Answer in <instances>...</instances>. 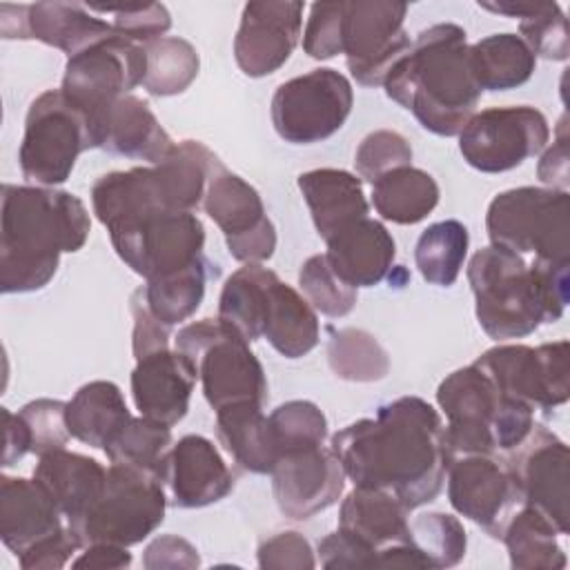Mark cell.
<instances>
[{"mask_svg": "<svg viewBox=\"0 0 570 570\" xmlns=\"http://www.w3.org/2000/svg\"><path fill=\"white\" fill-rule=\"evenodd\" d=\"M318 561L327 570L341 568H374L376 548L363 543L361 539L347 534L345 530L330 532L325 539L318 541Z\"/></svg>", "mask_w": 570, "mask_h": 570, "instance_id": "obj_51", "label": "cell"}, {"mask_svg": "<svg viewBox=\"0 0 570 570\" xmlns=\"http://www.w3.org/2000/svg\"><path fill=\"white\" fill-rule=\"evenodd\" d=\"M198 372L176 347L156 350L136 358L131 372V399L140 416L174 428L189 410Z\"/></svg>", "mask_w": 570, "mask_h": 570, "instance_id": "obj_23", "label": "cell"}, {"mask_svg": "<svg viewBox=\"0 0 570 570\" xmlns=\"http://www.w3.org/2000/svg\"><path fill=\"white\" fill-rule=\"evenodd\" d=\"M470 67L481 89L508 91L528 82L537 58L517 33H492L470 45Z\"/></svg>", "mask_w": 570, "mask_h": 570, "instance_id": "obj_35", "label": "cell"}, {"mask_svg": "<svg viewBox=\"0 0 570 570\" xmlns=\"http://www.w3.org/2000/svg\"><path fill=\"white\" fill-rule=\"evenodd\" d=\"M174 347L194 363L214 412L236 403L265 405L267 379L261 361L249 350V341L218 316L180 327Z\"/></svg>", "mask_w": 570, "mask_h": 570, "instance_id": "obj_6", "label": "cell"}, {"mask_svg": "<svg viewBox=\"0 0 570 570\" xmlns=\"http://www.w3.org/2000/svg\"><path fill=\"white\" fill-rule=\"evenodd\" d=\"M0 33L4 40H38L67 53V58L111 38L114 24L96 18L76 2L0 4Z\"/></svg>", "mask_w": 570, "mask_h": 570, "instance_id": "obj_19", "label": "cell"}, {"mask_svg": "<svg viewBox=\"0 0 570 570\" xmlns=\"http://www.w3.org/2000/svg\"><path fill=\"white\" fill-rule=\"evenodd\" d=\"M209 274V261L200 258L180 272L145 281L140 287L142 301L158 323L174 327L196 314L203 303Z\"/></svg>", "mask_w": 570, "mask_h": 570, "instance_id": "obj_37", "label": "cell"}, {"mask_svg": "<svg viewBox=\"0 0 570 570\" xmlns=\"http://www.w3.org/2000/svg\"><path fill=\"white\" fill-rule=\"evenodd\" d=\"M485 229L494 247L570 263V194L550 187L505 189L490 200Z\"/></svg>", "mask_w": 570, "mask_h": 570, "instance_id": "obj_9", "label": "cell"}, {"mask_svg": "<svg viewBox=\"0 0 570 570\" xmlns=\"http://www.w3.org/2000/svg\"><path fill=\"white\" fill-rule=\"evenodd\" d=\"M216 436L232 461L252 474H272L278 448L263 405L236 403L216 412Z\"/></svg>", "mask_w": 570, "mask_h": 570, "instance_id": "obj_29", "label": "cell"}, {"mask_svg": "<svg viewBox=\"0 0 570 570\" xmlns=\"http://www.w3.org/2000/svg\"><path fill=\"white\" fill-rule=\"evenodd\" d=\"M321 327L316 309L278 274L269 283L263 336L285 358H301L318 345Z\"/></svg>", "mask_w": 570, "mask_h": 570, "instance_id": "obj_30", "label": "cell"}, {"mask_svg": "<svg viewBox=\"0 0 570 570\" xmlns=\"http://www.w3.org/2000/svg\"><path fill=\"white\" fill-rule=\"evenodd\" d=\"M303 2H247L234 38V58L249 78L278 71L296 49L303 31Z\"/></svg>", "mask_w": 570, "mask_h": 570, "instance_id": "obj_20", "label": "cell"}, {"mask_svg": "<svg viewBox=\"0 0 570 570\" xmlns=\"http://www.w3.org/2000/svg\"><path fill=\"white\" fill-rule=\"evenodd\" d=\"M298 189L309 207L312 223L323 240L338 229L370 216V203L363 191V180L356 174L334 167L303 171Z\"/></svg>", "mask_w": 570, "mask_h": 570, "instance_id": "obj_28", "label": "cell"}, {"mask_svg": "<svg viewBox=\"0 0 570 570\" xmlns=\"http://www.w3.org/2000/svg\"><path fill=\"white\" fill-rule=\"evenodd\" d=\"M82 550L69 525L62 530L36 541L31 548H27L20 557L18 563L22 570H60L67 566V561Z\"/></svg>", "mask_w": 570, "mask_h": 570, "instance_id": "obj_52", "label": "cell"}, {"mask_svg": "<svg viewBox=\"0 0 570 570\" xmlns=\"http://www.w3.org/2000/svg\"><path fill=\"white\" fill-rule=\"evenodd\" d=\"M269 425L278 448V459L287 452L323 445L327 439V419L323 410L305 399L281 403L269 414Z\"/></svg>", "mask_w": 570, "mask_h": 570, "instance_id": "obj_43", "label": "cell"}, {"mask_svg": "<svg viewBox=\"0 0 570 570\" xmlns=\"http://www.w3.org/2000/svg\"><path fill=\"white\" fill-rule=\"evenodd\" d=\"M345 479V470L332 448L314 445L287 452L276 461L272 492L287 519L305 521L341 499Z\"/></svg>", "mask_w": 570, "mask_h": 570, "instance_id": "obj_21", "label": "cell"}, {"mask_svg": "<svg viewBox=\"0 0 570 570\" xmlns=\"http://www.w3.org/2000/svg\"><path fill=\"white\" fill-rule=\"evenodd\" d=\"M129 309L134 316V334H131V350L134 358H140L145 354H151L156 350L169 347V327L158 323L151 312L147 309L140 287L129 298Z\"/></svg>", "mask_w": 570, "mask_h": 570, "instance_id": "obj_54", "label": "cell"}, {"mask_svg": "<svg viewBox=\"0 0 570 570\" xmlns=\"http://www.w3.org/2000/svg\"><path fill=\"white\" fill-rule=\"evenodd\" d=\"M505 468L521 505L541 512L559 534L570 530V450L548 428L534 423L530 434L508 452Z\"/></svg>", "mask_w": 570, "mask_h": 570, "instance_id": "obj_15", "label": "cell"}, {"mask_svg": "<svg viewBox=\"0 0 570 570\" xmlns=\"http://www.w3.org/2000/svg\"><path fill=\"white\" fill-rule=\"evenodd\" d=\"M468 51L463 27L439 22L423 29L385 76L387 98L412 111L423 129L459 136L483 94Z\"/></svg>", "mask_w": 570, "mask_h": 570, "instance_id": "obj_3", "label": "cell"}, {"mask_svg": "<svg viewBox=\"0 0 570 570\" xmlns=\"http://www.w3.org/2000/svg\"><path fill=\"white\" fill-rule=\"evenodd\" d=\"M501 392L532 410H552L570 396V343L566 338L530 345H497L476 361Z\"/></svg>", "mask_w": 570, "mask_h": 570, "instance_id": "obj_13", "label": "cell"}, {"mask_svg": "<svg viewBox=\"0 0 570 570\" xmlns=\"http://www.w3.org/2000/svg\"><path fill=\"white\" fill-rule=\"evenodd\" d=\"M407 512L394 494L354 485L338 508V528L379 550L407 541Z\"/></svg>", "mask_w": 570, "mask_h": 570, "instance_id": "obj_32", "label": "cell"}, {"mask_svg": "<svg viewBox=\"0 0 570 570\" xmlns=\"http://www.w3.org/2000/svg\"><path fill=\"white\" fill-rule=\"evenodd\" d=\"M234 481L229 465L209 439L187 434L171 445L163 472L169 505L191 510L218 503L234 490Z\"/></svg>", "mask_w": 570, "mask_h": 570, "instance_id": "obj_22", "label": "cell"}, {"mask_svg": "<svg viewBox=\"0 0 570 570\" xmlns=\"http://www.w3.org/2000/svg\"><path fill=\"white\" fill-rule=\"evenodd\" d=\"M412 165V147L405 136L394 129H376L367 134L354 154V169L370 185L383 174Z\"/></svg>", "mask_w": 570, "mask_h": 570, "instance_id": "obj_46", "label": "cell"}, {"mask_svg": "<svg viewBox=\"0 0 570 570\" xmlns=\"http://www.w3.org/2000/svg\"><path fill=\"white\" fill-rule=\"evenodd\" d=\"M0 200V289L38 292L56 276L60 256L87 243L89 212L76 194L40 185L4 183Z\"/></svg>", "mask_w": 570, "mask_h": 570, "instance_id": "obj_2", "label": "cell"}, {"mask_svg": "<svg viewBox=\"0 0 570 570\" xmlns=\"http://www.w3.org/2000/svg\"><path fill=\"white\" fill-rule=\"evenodd\" d=\"M171 428L147 416H131L122 432L105 448L111 463L149 472L163 481L165 463L171 452Z\"/></svg>", "mask_w": 570, "mask_h": 570, "instance_id": "obj_40", "label": "cell"}, {"mask_svg": "<svg viewBox=\"0 0 570 570\" xmlns=\"http://www.w3.org/2000/svg\"><path fill=\"white\" fill-rule=\"evenodd\" d=\"M566 114L561 116L559 120V127H557V136L552 140L550 147H546L541 151V158H539V165H537V176L539 180L550 187V189H561V191H568V185H570V169H568V163H570V151H568V125H566Z\"/></svg>", "mask_w": 570, "mask_h": 570, "instance_id": "obj_55", "label": "cell"}, {"mask_svg": "<svg viewBox=\"0 0 570 570\" xmlns=\"http://www.w3.org/2000/svg\"><path fill=\"white\" fill-rule=\"evenodd\" d=\"M436 180L412 165L396 167L372 183V205L376 214L394 225H416L439 205Z\"/></svg>", "mask_w": 570, "mask_h": 570, "instance_id": "obj_33", "label": "cell"}, {"mask_svg": "<svg viewBox=\"0 0 570 570\" xmlns=\"http://www.w3.org/2000/svg\"><path fill=\"white\" fill-rule=\"evenodd\" d=\"M147 71L142 89L147 94L167 98L183 94L198 76L200 58L196 47L178 36H163L145 45Z\"/></svg>", "mask_w": 570, "mask_h": 570, "instance_id": "obj_39", "label": "cell"}, {"mask_svg": "<svg viewBox=\"0 0 570 570\" xmlns=\"http://www.w3.org/2000/svg\"><path fill=\"white\" fill-rule=\"evenodd\" d=\"M407 541L428 559L430 568H452L465 557L468 537L454 514L425 512L407 523Z\"/></svg>", "mask_w": 570, "mask_h": 570, "instance_id": "obj_42", "label": "cell"}, {"mask_svg": "<svg viewBox=\"0 0 570 570\" xmlns=\"http://www.w3.org/2000/svg\"><path fill=\"white\" fill-rule=\"evenodd\" d=\"M570 263L532 258L488 245L472 254L468 283L481 330L494 341L523 338L554 323L568 305Z\"/></svg>", "mask_w": 570, "mask_h": 570, "instance_id": "obj_4", "label": "cell"}, {"mask_svg": "<svg viewBox=\"0 0 570 570\" xmlns=\"http://www.w3.org/2000/svg\"><path fill=\"white\" fill-rule=\"evenodd\" d=\"M298 285L307 303L330 318L347 316L358 298V289L347 285L330 265L325 254L309 256L298 272Z\"/></svg>", "mask_w": 570, "mask_h": 570, "instance_id": "obj_44", "label": "cell"}, {"mask_svg": "<svg viewBox=\"0 0 570 570\" xmlns=\"http://www.w3.org/2000/svg\"><path fill=\"white\" fill-rule=\"evenodd\" d=\"M343 2H316L303 31V51L314 60H330L343 53Z\"/></svg>", "mask_w": 570, "mask_h": 570, "instance_id": "obj_49", "label": "cell"}, {"mask_svg": "<svg viewBox=\"0 0 570 570\" xmlns=\"http://www.w3.org/2000/svg\"><path fill=\"white\" fill-rule=\"evenodd\" d=\"M374 568H430L428 559L410 543V541H399L379 548Z\"/></svg>", "mask_w": 570, "mask_h": 570, "instance_id": "obj_58", "label": "cell"}, {"mask_svg": "<svg viewBox=\"0 0 570 570\" xmlns=\"http://www.w3.org/2000/svg\"><path fill=\"white\" fill-rule=\"evenodd\" d=\"M22 421L29 428L31 452L45 454L58 448H65L69 441L67 428V403L58 399H36L18 410Z\"/></svg>", "mask_w": 570, "mask_h": 570, "instance_id": "obj_47", "label": "cell"}, {"mask_svg": "<svg viewBox=\"0 0 570 570\" xmlns=\"http://www.w3.org/2000/svg\"><path fill=\"white\" fill-rule=\"evenodd\" d=\"M258 568L263 570H312L316 557L309 541L294 530L278 532L265 539L256 552Z\"/></svg>", "mask_w": 570, "mask_h": 570, "instance_id": "obj_50", "label": "cell"}, {"mask_svg": "<svg viewBox=\"0 0 570 570\" xmlns=\"http://www.w3.org/2000/svg\"><path fill=\"white\" fill-rule=\"evenodd\" d=\"M470 234L461 220L448 218L428 225L414 247V263L425 283L450 287L468 258Z\"/></svg>", "mask_w": 570, "mask_h": 570, "instance_id": "obj_38", "label": "cell"}, {"mask_svg": "<svg viewBox=\"0 0 570 570\" xmlns=\"http://www.w3.org/2000/svg\"><path fill=\"white\" fill-rule=\"evenodd\" d=\"M274 276L276 272L265 265H243L220 289L218 318L249 343L263 336L267 294Z\"/></svg>", "mask_w": 570, "mask_h": 570, "instance_id": "obj_36", "label": "cell"}, {"mask_svg": "<svg viewBox=\"0 0 570 570\" xmlns=\"http://www.w3.org/2000/svg\"><path fill=\"white\" fill-rule=\"evenodd\" d=\"M519 38L530 47L534 58L563 62L570 56L568 18L557 2H539L530 16L521 18Z\"/></svg>", "mask_w": 570, "mask_h": 570, "instance_id": "obj_45", "label": "cell"}, {"mask_svg": "<svg viewBox=\"0 0 570 570\" xmlns=\"http://www.w3.org/2000/svg\"><path fill=\"white\" fill-rule=\"evenodd\" d=\"M67 428L71 439L105 450L131 421L120 387L111 381H89L67 401Z\"/></svg>", "mask_w": 570, "mask_h": 570, "instance_id": "obj_31", "label": "cell"}, {"mask_svg": "<svg viewBox=\"0 0 570 570\" xmlns=\"http://www.w3.org/2000/svg\"><path fill=\"white\" fill-rule=\"evenodd\" d=\"M450 505L490 537L501 539L510 514L521 505L517 485L494 454L454 456L445 472Z\"/></svg>", "mask_w": 570, "mask_h": 570, "instance_id": "obj_18", "label": "cell"}, {"mask_svg": "<svg viewBox=\"0 0 570 570\" xmlns=\"http://www.w3.org/2000/svg\"><path fill=\"white\" fill-rule=\"evenodd\" d=\"M33 479L47 490L67 523H71L100 497L107 468L94 456L58 448L38 456Z\"/></svg>", "mask_w": 570, "mask_h": 570, "instance_id": "obj_27", "label": "cell"}, {"mask_svg": "<svg viewBox=\"0 0 570 570\" xmlns=\"http://www.w3.org/2000/svg\"><path fill=\"white\" fill-rule=\"evenodd\" d=\"M131 566V552L116 543H91L71 561V568H98V570H122Z\"/></svg>", "mask_w": 570, "mask_h": 570, "instance_id": "obj_56", "label": "cell"}, {"mask_svg": "<svg viewBox=\"0 0 570 570\" xmlns=\"http://www.w3.org/2000/svg\"><path fill=\"white\" fill-rule=\"evenodd\" d=\"M62 528V512L36 479L0 476V537L16 557Z\"/></svg>", "mask_w": 570, "mask_h": 570, "instance_id": "obj_26", "label": "cell"}, {"mask_svg": "<svg viewBox=\"0 0 570 570\" xmlns=\"http://www.w3.org/2000/svg\"><path fill=\"white\" fill-rule=\"evenodd\" d=\"M330 370L352 383L381 381L390 372V356L383 345L365 330L343 327L332 332L327 343Z\"/></svg>", "mask_w": 570, "mask_h": 570, "instance_id": "obj_41", "label": "cell"}, {"mask_svg": "<svg viewBox=\"0 0 570 570\" xmlns=\"http://www.w3.org/2000/svg\"><path fill=\"white\" fill-rule=\"evenodd\" d=\"M2 428H4V448H2V465L9 468L31 452L29 428L18 412L2 407Z\"/></svg>", "mask_w": 570, "mask_h": 570, "instance_id": "obj_57", "label": "cell"}, {"mask_svg": "<svg viewBox=\"0 0 570 570\" xmlns=\"http://www.w3.org/2000/svg\"><path fill=\"white\" fill-rule=\"evenodd\" d=\"M145 71V47L116 31L111 38L67 58L60 89L94 120L111 102L142 85Z\"/></svg>", "mask_w": 570, "mask_h": 570, "instance_id": "obj_14", "label": "cell"}, {"mask_svg": "<svg viewBox=\"0 0 570 570\" xmlns=\"http://www.w3.org/2000/svg\"><path fill=\"white\" fill-rule=\"evenodd\" d=\"M200 566L196 546L178 534L156 537L142 552V568L147 570H194Z\"/></svg>", "mask_w": 570, "mask_h": 570, "instance_id": "obj_53", "label": "cell"}, {"mask_svg": "<svg viewBox=\"0 0 570 570\" xmlns=\"http://www.w3.org/2000/svg\"><path fill=\"white\" fill-rule=\"evenodd\" d=\"M352 82L332 67L281 82L269 102L276 134L289 145H314L334 136L352 114Z\"/></svg>", "mask_w": 570, "mask_h": 570, "instance_id": "obj_10", "label": "cell"}, {"mask_svg": "<svg viewBox=\"0 0 570 570\" xmlns=\"http://www.w3.org/2000/svg\"><path fill=\"white\" fill-rule=\"evenodd\" d=\"M94 131L98 149L149 165L160 163L176 145L149 105L134 94L94 116Z\"/></svg>", "mask_w": 570, "mask_h": 570, "instance_id": "obj_24", "label": "cell"}, {"mask_svg": "<svg viewBox=\"0 0 570 570\" xmlns=\"http://www.w3.org/2000/svg\"><path fill=\"white\" fill-rule=\"evenodd\" d=\"M559 532L537 510L519 505L503 525L501 541L505 543L510 568L514 570H563L568 557L559 546Z\"/></svg>", "mask_w": 570, "mask_h": 570, "instance_id": "obj_34", "label": "cell"}, {"mask_svg": "<svg viewBox=\"0 0 570 570\" xmlns=\"http://www.w3.org/2000/svg\"><path fill=\"white\" fill-rule=\"evenodd\" d=\"M205 214L225 236L227 252L243 265H263L274 256L276 227L269 220L258 191L223 167L209 183Z\"/></svg>", "mask_w": 570, "mask_h": 570, "instance_id": "obj_17", "label": "cell"}, {"mask_svg": "<svg viewBox=\"0 0 570 570\" xmlns=\"http://www.w3.org/2000/svg\"><path fill=\"white\" fill-rule=\"evenodd\" d=\"M436 403L448 419L445 441L452 459L510 452L534 428L537 410L501 392L474 363L454 370L439 383Z\"/></svg>", "mask_w": 570, "mask_h": 570, "instance_id": "obj_5", "label": "cell"}, {"mask_svg": "<svg viewBox=\"0 0 570 570\" xmlns=\"http://www.w3.org/2000/svg\"><path fill=\"white\" fill-rule=\"evenodd\" d=\"M167 505V492L158 476L111 463L100 497L82 517L67 525L80 548L91 543L131 548L142 543L163 523Z\"/></svg>", "mask_w": 570, "mask_h": 570, "instance_id": "obj_7", "label": "cell"}, {"mask_svg": "<svg viewBox=\"0 0 570 570\" xmlns=\"http://www.w3.org/2000/svg\"><path fill=\"white\" fill-rule=\"evenodd\" d=\"M89 11L98 13H111L114 16V29L138 45H149L158 38H163L171 27V16L165 4L149 2V4H136V7H96L89 4Z\"/></svg>", "mask_w": 570, "mask_h": 570, "instance_id": "obj_48", "label": "cell"}, {"mask_svg": "<svg viewBox=\"0 0 570 570\" xmlns=\"http://www.w3.org/2000/svg\"><path fill=\"white\" fill-rule=\"evenodd\" d=\"M343 53L363 87H383L394 62L410 49L403 27L407 4L392 0L343 2Z\"/></svg>", "mask_w": 570, "mask_h": 570, "instance_id": "obj_16", "label": "cell"}, {"mask_svg": "<svg viewBox=\"0 0 570 570\" xmlns=\"http://www.w3.org/2000/svg\"><path fill=\"white\" fill-rule=\"evenodd\" d=\"M325 243L332 269L356 289L379 285L396 256L392 234L381 220L370 216L338 229Z\"/></svg>", "mask_w": 570, "mask_h": 570, "instance_id": "obj_25", "label": "cell"}, {"mask_svg": "<svg viewBox=\"0 0 570 570\" xmlns=\"http://www.w3.org/2000/svg\"><path fill=\"white\" fill-rule=\"evenodd\" d=\"M345 476L394 494L410 512L432 503L452 461L441 414L421 396H399L330 441Z\"/></svg>", "mask_w": 570, "mask_h": 570, "instance_id": "obj_1", "label": "cell"}, {"mask_svg": "<svg viewBox=\"0 0 570 570\" xmlns=\"http://www.w3.org/2000/svg\"><path fill=\"white\" fill-rule=\"evenodd\" d=\"M107 232L120 261L145 281L205 258V227L196 212H154Z\"/></svg>", "mask_w": 570, "mask_h": 570, "instance_id": "obj_11", "label": "cell"}, {"mask_svg": "<svg viewBox=\"0 0 570 570\" xmlns=\"http://www.w3.org/2000/svg\"><path fill=\"white\" fill-rule=\"evenodd\" d=\"M98 149L94 120L62 89H47L27 109L18 163L29 185H62L82 151Z\"/></svg>", "mask_w": 570, "mask_h": 570, "instance_id": "obj_8", "label": "cell"}, {"mask_svg": "<svg viewBox=\"0 0 570 570\" xmlns=\"http://www.w3.org/2000/svg\"><path fill=\"white\" fill-rule=\"evenodd\" d=\"M550 140L546 116L530 105L490 107L459 131L463 160L483 174H503L541 154Z\"/></svg>", "mask_w": 570, "mask_h": 570, "instance_id": "obj_12", "label": "cell"}]
</instances>
